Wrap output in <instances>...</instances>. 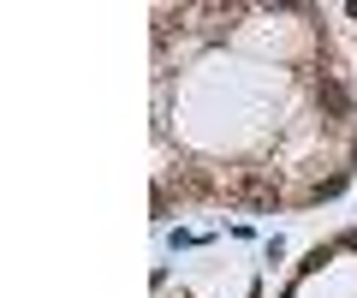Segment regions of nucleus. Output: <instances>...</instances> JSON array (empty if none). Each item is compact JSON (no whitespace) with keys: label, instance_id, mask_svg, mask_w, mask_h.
I'll return each instance as SVG.
<instances>
[{"label":"nucleus","instance_id":"f257e3e1","mask_svg":"<svg viewBox=\"0 0 357 298\" xmlns=\"http://www.w3.org/2000/svg\"><path fill=\"white\" fill-rule=\"evenodd\" d=\"M357 173V84L321 6L155 13V215L316 209Z\"/></svg>","mask_w":357,"mask_h":298},{"label":"nucleus","instance_id":"f03ea898","mask_svg":"<svg viewBox=\"0 0 357 298\" xmlns=\"http://www.w3.org/2000/svg\"><path fill=\"white\" fill-rule=\"evenodd\" d=\"M286 298H357V233H340L310 251Z\"/></svg>","mask_w":357,"mask_h":298},{"label":"nucleus","instance_id":"7ed1b4c3","mask_svg":"<svg viewBox=\"0 0 357 298\" xmlns=\"http://www.w3.org/2000/svg\"><path fill=\"white\" fill-rule=\"evenodd\" d=\"M351 18H357V6H351Z\"/></svg>","mask_w":357,"mask_h":298}]
</instances>
